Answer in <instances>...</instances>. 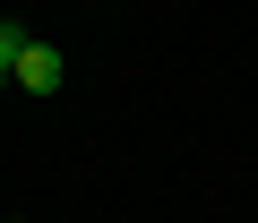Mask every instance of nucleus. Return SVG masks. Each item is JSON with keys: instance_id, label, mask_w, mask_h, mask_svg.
<instances>
[{"instance_id": "obj_1", "label": "nucleus", "mask_w": 258, "mask_h": 223, "mask_svg": "<svg viewBox=\"0 0 258 223\" xmlns=\"http://www.w3.org/2000/svg\"><path fill=\"white\" fill-rule=\"evenodd\" d=\"M60 77H69V60H60L52 43H35V35H26V52H18V86H26V94H52Z\"/></svg>"}, {"instance_id": "obj_2", "label": "nucleus", "mask_w": 258, "mask_h": 223, "mask_svg": "<svg viewBox=\"0 0 258 223\" xmlns=\"http://www.w3.org/2000/svg\"><path fill=\"white\" fill-rule=\"evenodd\" d=\"M18 52H26V26H0V86H18Z\"/></svg>"}, {"instance_id": "obj_3", "label": "nucleus", "mask_w": 258, "mask_h": 223, "mask_svg": "<svg viewBox=\"0 0 258 223\" xmlns=\"http://www.w3.org/2000/svg\"><path fill=\"white\" fill-rule=\"evenodd\" d=\"M9 223H18V214H9Z\"/></svg>"}]
</instances>
